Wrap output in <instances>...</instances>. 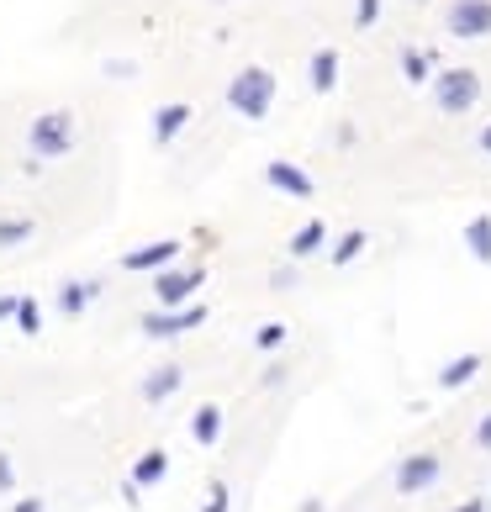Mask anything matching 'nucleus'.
I'll return each instance as SVG.
<instances>
[{
  "label": "nucleus",
  "mask_w": 491,
  "mask_h": 512,
  "mask_svg": "<svg viewBox=\"0 0 491 512\" xmlns=\"http://www.w3.org/2000/svg\"><path fill=\"white\" fill-rule=\"evenodd\" d=\"M228 101H233V111H243V117H264L270 101H275V80L264 69H243L228 85Z\"/></svg>",
  "instance_id": "nucleus-1"
},
{
  "label": "nucleus",
  "mask_w": 491,
  "mask_h": 512,
  "mask_svg": "<svg viewBox=\"0 0 491 512\" xmlns=\"http://www.w3.org/2000/svg\"><path fill=\"white\" fill-rule=\"evenodd\" d=\"M476 96H481V80H476L470 69H455V74H444V80H439V106H444V111L476 106Z\"/></svg>",
  "instance_id": "nucleus-2"
},
{
  "label": "nucleus",
  "mask_w": 491,
  "mask_h": 512,
  "mask_svg": "<svg viewBox=\"0 0 491 512\" xmlns=\"http://www.w3.org/2000/svg\"><path fill=\"white\" fill-rule=\"evenodd\" d=\"M449 32L455 37H486L491 32V0H460L449 11Z\"/></svg>",
  "instance_id": "nucleus-3"
},
{
  "label": "nucleus",
  "mask_w": 491,
  "mask_h": 512,
  "mask_svg": "<svg viewBox=\"0 0 491 512\" xmlns=\"http://www.w3.org/2000/svg\"><path fill=\"white\" fill-rule=\"evenodd\" d=\"M69 138H74V132H69V117H64V111H53V117H43V122L32 127V148H37V154H48V159L64 154Z\"/></svg>",
  "instance_id": "nucleus-4"
},
{
  "label": "nucleus",
  "mask_w": 491,
  "mask_h": 512,
  "mask_svg": "<svg viewBox=\"0 0 491 512\" xmlns=\"http://www.w3.org/2000/svg\"><path fill=\"white\" fill-rule=\"evenodd\" d=\"M201 322H206L201 307H185V312H148V317H143V333L175 338V333H185V328H201Z\"/></svg>",
  "instance_id": "nucleus-5"
},
{
  "label": "nucleus",
  "mask_w": 491,
  "mask_h": 512,
  "mask_svg": "<svg viewBox=\"0 0 491 512\" xmlns=\"http://www.w3.org/2000/svg\"><path fill=\"white\" fill-rule=\"evenodd\" d=\"M439 481V460L433 454H412V460H402V470H396V491H423V486H433Z\"/></svg>",
  "instance_id": "nucleus-6"
},
{
  "label": "nucleus",
  "mask_w": 491,
  "mask_h": 512,
  "mask_svg": "<svg viewBox=\"0 0 491 512\" xmlns=\"http://www.w3.org/2000/svg\"><path fill=\"white\" fill-rule=\"evenodd\" d=\"M196 286H201V270H164L154 291H159V301H164V307H180V301L191 296Z\"/></svg>",
  "instance_id": "nucleus-7"
},
{
  "label": "nucleus",
  "mask_w": 491,
  "mask_h": 512,
  "mask_svg": "<svg viewBox=\"0 0 491 512\" xmlns=\"http://www.w3.org/2000/svg\"><path fill=\"white\" fill-rule=\"evenodd\" d=\"M175 254H180V243L169 238V243H148V249H138V254H127L122 264H127V270H164V264L175 259Z\"/></svg>",
  "instance_id": "nucleus-8"
},
{
  "label": "nucleus",
  "mask_w": 491,
  "mask_h": 512,
  "mask_svg": "<svg viewBox=\"0 0 491 512\" xmlns=\"http://www.w3.org/2000/svg\"><path fill=\"white\" fill-rule=\"evenodd\" d=\"M270 185L286 191V196H312V180L301 175V169H291V164H270Z\"/></svg>",
  "instance_id": "nucleus-9"
},
{
  "label": "nucleus",
  "mask_w": 491,
  "mask_h": 512,
  "mask_svg": "<svg viewBox=\"0 0 491 512\" xmlns=\"http://www.w3.org/2000/svg\"><path fill=\"white\" fill-rule=\"evenodd\" d=\"M175 391H180V370L164 365V370H154L143 381V402H164V396H175Z\"/></svg>",
  "instance_id": "nucleus-10"
},
{
  "label": "nucleus",
  "mask_w": 491,
  "mask_h": 512,
  "mask_svg": "<svg viewBox=\"0 0 491 512\" xmlns=\"http://www.w3.org/2000/svg\"><path fill=\"white\" fill-rule=\"evenodd\" d=\"M164 470H169V454L164 449H148L138 465H132V481L138 486H154V481H164Z\"/></svg>",
  "instance_id": "nucleus-11"
},
{
  "label": "nucleus",
  "mask_w": 491,
  "mask_h": 512,
  "mask_svg": "<svg viewBox=\"0 0 491 512\" xmlns=\"http://www.w3.org/2000/svg\"><path fill=\"white\" fill-rule=\"evenodd\" d=\"M191 433H196V444H217V439H222V412H217V407H201L196 423H191Z\"/></svg>",
  "instance_id": "nucleus-12"
},
{
  "label": "nucleus",
  "mask_w": 491,
  "mask_h": 512,
  "mask_svg": "<svg viewBox=\"0 0 491 512\" xmlns=\"http://www.w3.org/2000/svg\"><path fill=\"white\" fill-rule=\"evenodd\" d=\"M185 117H191L185 106H164L159 117H154V138H159V143H169V138H175V132L185 127Z\"/></svg>",
  "instance_id": "nucleus-13"
},
{
  "label": "nucleus",
  "mask_w": 491,
  "mask_h": 512,
  "mask_svg": "<svg viewBox=\"0 0 491 512\" xmlns=\"http://www.w3.org/2000/svg\"><path fill=\"white\" fill-rule=\"evenodd\" d=\"M476 370H481V359H476V354H465V359H455V365H449V370L439 375V386H449V391H455V386H465Z\"/></svg>",
  "instance_id": "nucleus-14"
},
{
  "label": "nucleus",
  "mask_w": 491,
  "mask_h": 512,
  "mask_svg": "<svg viewBox=\"0 0 491 512\" xmlns=\"http://www.w3.org/2000/svg\"><path fill=\"white\" fill-rule=\"evenodd\" d=\"M465 243H470V254L486 264V259H491V222L476 217V222H470V233H465Z\"/></svg>",
  "instance_id": "nucleus-15"
},
{
  "label": "nucleus",
  "mask_w": 491,
  "mask_h": 512,
  "mask_svg": "<svg viewBox=\"0 0 491 512\" xmlns=\"http://www.w3.org/2000/svg\"><path fill=\"white\" fill-rule=\"evenodd\" d=\"M90 296H96V286H85V280H69V286H64V296H59V307H64V312H80Z\"/></svg>",
  "instance_id": "nucleus-16"
},
{
  "label": "nucleus",
  "mask_w": 491,
  "mask_h": 512,
  "mask_svg": "<svg viewBox=\"0 0 491 512\" xmlns=\"http://www.w3.org/2000/svg\"><path fill=\"white\" fill-rule=\"evenodd\" d=\"M333 74H338V59H333V53H317V59H312V85L333 90Z\"/></svg>",
  "instance_id": "nucleus-17"
},
{
  "label": "nucleus",
  "mask_w": 491,
  "mask_h": 512,
  "mask_svg": "<svg viewBox=\"0 0 491 512\" xmlns=\"http://www.w3.org/2000/svg\"><path fill=\"white\" fill-rule=\"evenodd\" d=\"M317 243H323V222H307V227H301V233L291 238V254H312Z\"/></svg>",
  "instance_id": "nucleus-18"
},
{
  "label": "nucleus",
  "mask_w": 491,
  "mask_h": 512,
  "mask_svg": "<svg viewBox=\"0 0 491 512\" xmlns=\"http://www.w3.org/2000/svg\"><path fill=\"white\" fill-rule=\"evenodd\" d=\"M360 249H365V233H349V238H344V243H338V249H333V259H338V264H349V259L360 254Z\"/></svg>",
  "instance_id": "nucleus-19"
},
{
  "label": "nucleus",
  "mask_w": 491,
  "mask_h": 512,
  "mask_svg": "<svg viewBox=\"0 0 491 512\" xmlns=\"http://www.w3.org/2000/svg\"><path fill=\"white\" fill-rule=\"evenodd\" d=\"M32 233V222H0V243H22Z\"/></svg>",
  "instance_id": "nucleus-20"
},
{
  "label": "nucleus",
  "mask_w": 491,
  "mask_h": 512,
  "mask_svg": "<svg viewBox=\"0 0 491 512\" xmlns=\"http://www.w3.org/2000/svg\"><path fill=\"white\" fill-rule=\"evenodd\" d=\"M280 338H286V328L270 322V328H259V349H280Z\"/></svg>",
  "instance_id": "nucleus-21"
},
{
  "label": "nucleus",
  "mask_w": 491,
  "mask_h": 512,
  "mask_svg": "<svg viewBox=\"0 0 491 512\" xmlns=\"http://www.w3.org/2000/svg\"><path fill=\"white\" fill-rule=\"evenodd\" d=\"M402 69H407V80H423V74H428V59H423V53H407Z\"/></svg>",
  "instance_id": "nucleus-22"
},
{
  "label": "nucleus",
  "mask_w": 491,
  "mask_h": 512,
  "mask_svg": "<svg viewBox=\"0 0 491 512\" xmlns=\"http://www.w3.org/2000/svg\"><path fill=\"white\" fill-rule=\"evenodd\" d=\"M206 512H228V486L212 481V502H206Z\"/></svg>",
  "instance_id": "nucleus-23"
},
{
  "label": "nucleus",
  "mask_w": 491,
  "mask_h": 512,
  "mask_svg": "<svg viewBox=\"0 0 491 512\" xmlns=\"http://www.w3.org/2000/svg\"><path fill=\"white\" fill-rule=\"evenodd\" d=\"M16 322H22V333H37V307H32V301H22V312H16Z\"/></svg>",
  "instance_id": "nucleus-24"
},
{
  "label": "nucleus",
  "mask_w": 491,
  "mask_h": 512,
  "mask_svg": "<svg viewBox=\"0 0 491 512\" xmlns=\"http://www.w3.org/2000/svg\"><path fill=\"white\" fill-rule=\"evenodd\" d=\"M16 312H22V301H16V296H0V322L16 317Z\"/></svg>",
  "instance_id": "nucleus-25"
},
{
  "label": "nucleus",
  "mask_w": 491,
  "mask_h": 512,
  "mask_svg": "<svg viewBox=\"0 0 491 512\" xmlns=\"http://www.w3.org/2000/svg\"><path fill=\"white\" fill-rule=\"evenodd\" d=\"M375 22V0H360V27H370Z\"/></svg>",
  "instance_id": "nucleus-26"
},
{
  "label": "nucleus",
  "mask_w": 491,
  "mask_h": 512,
  "mask_svg": "<svg viewBox=\"0 0 491 512\" xmlns=\"http://www.w3.org/2000/svg\"><path fill=\"white\" fill-rule=\"evenodd\" d=\"M0 491H11V460L0 454Z\"/></svg>",
  "instance_id": "nucleus-27"
},
{
  "label": "nucleus",
  "mask_w": 491,
  "mask_h": 512,
  "mask_svg": "<svg viewBox=\"0 0 491 512\" xmlns=\"http://www.w3.org/2000/svg\"><path fill=\"white\" fill-rule=\"evenodd\" d=\"M476 444H481V449H491V417H486V423L476 428Z\"/></svg>",
  "instance_id": "nucleus-28"
},
{
  "label": "nucleus",
  "mask_w": 491,
  "mask_h": 512,
  "mask_svg": "<svg viewBox=\"0 0 491 512\" xmlns=\"http://www.w3.org/2000/svg\"><path fill=\"white\" fill-rule=\"evenodd\" d=\"M11 512H43V502H16Z\"/></svg>",
  "instance_id": "nucleus-29"
},
{
  "label": "nucleus",
  "mask_w": 491,
  "mask_h": 512,
  "mask_svg": "<svg viewBox=\"0 0 491 512\" xmlns=\"http://www.w3.org/2000/svg\"><path fill=\"white\" fill-rule=\"evenodd\" d=\"M460 512H486V507H481V502H465V507H460Z\"/></svg>",
  "instance_id": "nucleus-30"
},
{
  "label": "nucleus",
  "mask_w": 491,
  "mask_h": 512,
  "mask_svg": "<svg viewBox=\"0 0 491 512\" xmlns=\"http://www.w3.org/2000/svg\"><path fill=\"white\" fill-rule=\"evenodd\" d=\"M481 143H486V148H491V127H486V138H481Z\"/></svg>",
  "instance_id": "nucleus-31"
}]
</instances>
